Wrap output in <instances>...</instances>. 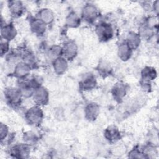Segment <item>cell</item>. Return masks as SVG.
Listing matches in <instances>:
<instances>
[{"instance_id": "1", "label": "cell", "mask_w": 159, "mask_h": 159, "mask_svg": "<svg viewBox=\"0 0 159 159\" xmlns=\"http://www.w3.org/2000/svg\"><path fill=\"white\" fill-rule=\"evenodd\" d=\"M43 117V111L37 105L29 109L25 114V119L27 124L34 126L40 125L42 121Z\"/></svg>"}, {"instance_id": "2", "label": "cell", "mask_w": 159, "mask_h": 159, "mask_svg": "<svg viewBox=\"0 0 159 159\" xmlns=\"http://www.w3.org/2000/svg\"><path fill=\"white\" fill-rule=\"evenodd\" d=\"M95 31L99 40L102 42H107L111 40L114 35V30L112 25L107 22H101L98 24Z\"/></svg>"}, {"instance_id": "3", "label": "cell", "mask_w": 159, "mask_h": 159, "mask_svg": "<svg viewBox=\"0 0 159 159\" xmlns=\"http://www.w3.org/2000/svg\"><path fill=\"white\" fill-rule=\"evenodd\" d=\"M22 94L19 88L9 87L4 90V97L7 103L12 107L20 104Z\"/></svg>"}, {"instance_id": "4", "label": "cell", "mask_w": 159, "mask_h": 159, "mask_svg": "<svg viewBox=\"0 0 159 159\" xmlns=\"http://www.w3.org/2000/svg\"><path fill=\"white\" fill-rule=\"evenodd\" d=\"M33 99L37 106L46 105L49 100V94L46 88L40 86L35 89L33 94Z\"/></svg>"}, {"instance_id": "5", "label": "cell", "mask_w": 159, "mask_h": 159, "mask_svg": "<svg viewBox=\"0 0 159 159\" xmlns=\"http://www.w3.org/2000/svg\"><path fill=\"white\" fill-rule=\"evenodd\" d=\"M82 17L88 22H93L99 16V11L98 8L93 4H86L82 9Z\"/></svg>"}, {"instance_id": "6", "label": "cell", "mask_w": 159, "mask_h": 159, "mask_svg": "<svg viewBox=\"0 0 159 159\" xmlns=\"http://www.w3.org/2000/svg\"><path fill=\"white\" fill-rule=\"evenodd\" d=\"M29 145L26 143L17 144L11 148L10 153L14 157L17 158H27L30 154Z\"/></svg>"}, {"instance_id": "7", "label": "cell", "mask_w": 159, "mask_h": 159, "mask_svg": "<svg viewBox=\"0 0 159 159\" xmlns=\"http://www.w3.org/2000/svg\"><path fill=\"white\" fill-rule=\"evenodd\" d=\"M78 53L77 45L73 41L66 42L62 47V56L67 60H72Z\"/></svg>"}, {"instance_id": "8", "label": "cell", "mask_w": 159, "mask_h": 159, "mask_svg": "<svg viewBox=\"0 0 159 159\" xmlns=\"http://www.w3.org/2000/svg\"><path fill=\"white\" fill-rule=\"evenodd\" d=\"M17 35V30L12 24H7L1 25V39L9 42L13 40Z\"/></svg>"}, {"instance_id": "9", "label": "cell", "mask_w": 159, "mask_h": 159, "mask_svg": "<svg viewBox=\"0 0 159 159\" xmlns=\"http://www.w3.org/2000/svg\"><path fill=\"white\" fill-rule=\"evenodd\" d=\"M127 85L122 82H117L112 88V95L114 99L117 101H120L127 94Z\"/></svg>"}, {"instance_id": "10", "label": "cell", "mask_w": 159, "mask_h": 159, "mask_svg": "<svg viewBox=\"0 0 159 159\" xmlns=\"http://www.w3.org/2000/svg\"><path fill=\"white\" fill-rule=\"evenodd\" d=\"M100 112L99 106L94 102H91L86 105L84 109V115L87 120L89 121L95 120L99 116Z\"/></svg>"}, {"instance_id": "11", "label": "cell", "mask_w": 159, "mask_h": 159, "mask_svg": "<svg viewBox=\"0 0 159 159\" xmlns=\"http://www.w3.org/2000/svg\"><path fill=\"white\" fill-rule=\"evenodd\" d=\"M96 85V80L95 76L91 74L88 73L86 75L84 78L80 82V88L83 91H89L95 88Z\"/></svg>"}, {"instance_id": "12", "label": "cell", "mask_w": 159, "mask_h": 159, "mask_svg": "<svg viewBox=\"0 0 159 159\" xmlns=\"http://www.w3.org/2000/svg\"><path fill=\"white\" fill-rule=\"evenodd\" d=\"M8 9L12 16L19 17L23 14L24 7L20 1H10L8 2Z\"/></svg>"}, {"instance_id": "13", "label": "cell", "mask_w": 159, "mask_h": 159, "mask_svg": "<svg viewBox=\"0 0 159 159\" xmlns=\"http://www.w3.org/2000/svg\"><path fill=\"white\" fill-rule=\"evenodd\" d=\"M30 68L29 64L25 62H19L14 68V75L20 79L25 78L30 73Z\"/></svg>"}, {"instance_id": "14", "label": "cell", "mask_w": 159, "mask_h": 159, "mask_svg": "<svg viewBox=\"0 0 159 159\" xmlns=\"http://www.w3.org/2000/svg\"><path fill=\"white\" fill-rule=\"evenodd\" d=\"M104 137L111 143H114L120 140V133L118 128L114 125L109 126L104 132Z\"/></svg>"}, {"instance_id": "15", "label": "cell", "mask_w": 159, "mask_h": 159, "mask_svg": "<svg viewBox=\"0 0 159 159\" xmlns=\"http://www.w3.org/2000/svg\"><path fill=\"white\" fill-rule=\"evenodd\" d=\"M53 68L56 74L60 75L63 74L68 68V62L63 57L55 58L53 62Z\"/></svg>"}, {"instance_id": "16", "label": "cell", "mask_w": 159, "mask_h": 159, "mask_svg": "<svg viewBox=\"0 0 159 159\" xmlns=\"http://www.w3.org/2000/svg\"><path fill=\"white\" fill-rule=\"evenodd\" d=\"M132 49L129 47V45L126 42L121 43L119 47L117 54L119 58L125 61L129 60L132 54Z\"/></svg>"}, {"instance_id": "17", "label": "cell", "mask_w": 159, "mask_h": 159, "mask_svg": "<svg viewBox=\"0 0 159 159\" xmlns=\"http://www.w3.org/2000/svg\"><path fill=\"white\" fill-rule=\"evenodd\" d=\"M30 26L31 30L38 35H42L46 30V24L38 18L32 20Z\"/></svg>"}, {"instance_id": "18", "label": "cell", "mask_w": 159, "mask_h": 159, "mask_svg": "<svg viewBox=\"0 0 159 159\" xmlns=\"http://www.w3.org/2000/svg\"><path fill=\"white\" fill-rule=\"evenodd\" d=\"M37 18L47 25L53 22L54 20V14L51 9L43 8L39 11Z\"/></svg>"}, {"instance_id": "19", "label": "cell", "mask_w": 159, "mask_h": 159, "mask_svg": "<svg viewBox=\"0 0 159 159\" xmlns=\"http://www.w3.org/2000/svg\"><path fill=\"white\" fill-rule=\"evenodd\" d=\"M126 42L132 50L136 49L140 43V37L139 34L130 32L127 35Z\"/></svg>"}, {"instance_id": "20", "label": "cell", "mask_w": 159, "mask_h": 159, "mask_svg": "<svg viewBox=\"0 0 159 159\" xmlns=\"http://www.w3.org/2000/svg\"><path fill=\"white\" fill-rule=\"evenodd\" d=\"M141 76L143 81L148 82L156 78L157 72L155 68L150 66H146L142 70Z\"/></svg>"}, {"instance_id": "21", "label": "cell", "mask_w": 159, "mask_h": 159, "mask_svg": "<svg viewBox=\"0 0 159 159\" xmlns=\"http://www.w3.org/2000/svg\"><path fill=\"white\" fill-rule=\"evenodd\" d=\"M66 25L71 28H76L81 24L80 17L74 12H70L66 18Z\"/></svg>"}, {"instance_id": "22", "label": "cell", "mask_w": 159, "mask_h": 159, "mask_svg": "<svg viewBox=\"0 0 159 159\" xmlns=\"http://www.w3.org/2000/svg\"><path fill=\"white\" fill-rule=\"evenodd\" d=\"M23 140L25 143L30 145H34L38 141V137L32 131L25 132L23 135Z\"/></svg>"}, {"instance_id": "23", "label": "cell", "mask_w": 159, "mask_h": 159, "mask_svg": "<svg viewBox=\"0 0 159 159\" xmlns=\"http://www.w3.org/2000/svg\"><path fill=\"white\" fill-rule=\"evenodd\" d=\"M98 70L99 73L101 74V75L105 76L108 75L110 73L111 71V68L110 65L108 63H107L106 62L102 61L100 63V64H99Z\"/></svg>"}, {"instance_id": "24", "label": "cell", "mask_w": 159, "mask_h": 159, "mask_svg": "<svg viewBox=\"0 0 159 159\" xmlns=\"http://www.w3.org/2000/svg\"><path fill=\"white\" fill-rule=\"evenodd\" d=\"M152 34V28L148 27L147 25H145L141 26L139 29V35L140 37H142L143 38H148L150 37Z\"/></svg>"}, {"instance_id": "25", "label": "cell", "mask_w": 159, "mask_h": 159, "mask_svg": "<svg viewBox=\"0 0 159 159\" xmlns=\"http://www.w3.org/2000/svg\"><path fill=\"white\" fill-rule=\"evenodd\" d=\"M9 133V128L8 127L3 124L1 123V127H0V137H1V142L6 138L7 135H8Z\"/></svg>"}, {"instance_id": "26", "label": "cell", "mask_w": 159, "mask_h": 159, "mask_svg": "<svg viewBox=\"0 0 159 159\" xmlns=\"http://www.w3.org/2000/svg\"><path fill=\"white\" fill-rule=\"evenodd\" d=\"M9 49V42L1 39V55L2 57L4 55Z\"/></svg>"}, {"instance_id": "27", "label": "cell", "mask_w": 159, "mask_h": 159, "mask_svg": "<svg viewBox=\"0 0 159 159\" xmlns=\"http://www.w3.org/2000/svg\"><path fill=\"white\" fill-rule=\"evenodd\" d=\"M130 158H144V157L143 155H142V154L144 155V153H142L140 151H139L137 149H134L130 151Z\"/></svg>"}]
</instances>
